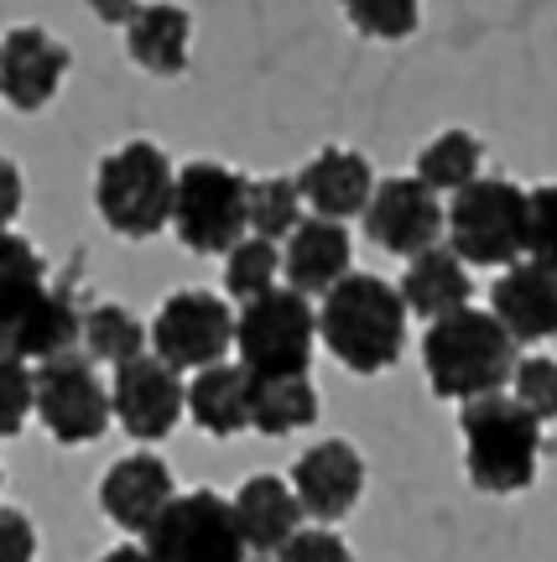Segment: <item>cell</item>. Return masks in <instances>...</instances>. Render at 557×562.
Segmentation results:
<instances>
[{
	"mask_svg": "<svg viewBox=\"0 0 557 562\" xmlns=\"http://www.w3.org/2000/svg\"><path fill=\"white\" fill-rule=\"evenodd\" d=\"M141 542L157 562H250L245 558L250 542H245L235 516V495H220V490L178 495Z\"/></svg>",
	"mask_w": 557,
	"mask_h": 562,
	"instance_id": "cell-9",
	"label": "cell"
},
{
	"mask_svg": "<svg viewBox=\"0 0 557 562\" xmlns=\"http://www.w3.org/2000/svg\"><path fill=\"white\" fill-rule=\"evenodd\" d=\"M100 360L68 349L58 360L37 364V422L63 448L100 442L115 422V391L100 381Z\"/></svg>",
	"mask_w": 557,
	"mask_h": 562,
	"instance_id": "cell-10",
	"label": "cell"
},
{
	"mask_svg": "<svg viewBox=\"0 0 557 562\" xmlns=\"http://www.w3.org/2000/svg\"><path fill=\"white\" fill-rule=\"evenodd\" d=\"M365 235H370L376 250L412 261V256L433 250L448 235V203L417 172L412 178H380L376 199L365 209Z\"/></svg>",
	"mask_w": 557,
	"mask_h": 562,
	"instance_id": "cell-12",
	"label": "cell"
},
{
	"mask_svg": "<svg viewBox=\"0 0 557 562\" xmlns=\"http://www.w3.org/2000/svg\"><path fill=\"white\" fill-rule=\"evenodd\" d=\"M344 16L359 37L401 42L422 26V0H344Z\"/></svg>",
	"mask_w": 557,
	"mask_h": 562,
	"instance_id": "cell-29",
	"label": "cell"
},
{
	"mask_svg": "<svg viewBox=\"0 0 557 562\" xmlns=\"http://www.w3.org/2000/svg\"><path fill=\"white\" fill-rule=\"evenodd\" d=\"M37 558V531L16 505H5V562H32Z\"/></svg>",
	"mask_w": 557,
	"mask_h": 562,
	"instance_id": "cell-34",
	"label": "cell"
},
{
	"mask_svg": "<svg viewBox=\"0 0 557 562\" xmlns=\"http://www.w3.org/2000/svg\"><path fill=\"white\" fill-rule=\"evenodd\" d=\"M100 562H157V558L146 552V542H120V547H110Z\"/></svg>",
	"mask_w": 557,
	"mask_h": 562,
	"instance_id": "cell-37",
	"label": "cell"
},
{
	"mask_svg": "<svg viewBox=\"0 0 557 562\" xmlns=\"http://www.w3.org/2000/svg\"><path fill=\"white\" fill-rule=\"evenodd\" d=\"M521 406H532L542 422H557V355H526L516 364V381H511Z\"/></svg>",
	"mask_w": 557,
	"mask_h": 562,
	"instance_id": "cell-30",
	"label": "cell"
},
{
	"mask_svg": "<svg viewBox=\"0 0 557 562\" xmlns=\"http://www.w3.org/2000/svg\"><path fill=\"white\" fill-rule=\"evenodd\" d=\"M83 313L74 297V281H53L47 266L16 229L0 245V344L11 360L47 364L79 349Z\"/></svg>",
	"mask_w": 557,
	"mask_h": 562,
	"instance_id": "cell-1",
	"label": "cell"
},
{
	"mask_svg": "<svg viewBox=\"0 0 557 562\" xmlns=\"http://www.w3.org/2000/svg\"><path fill=\"white\" fill-rule=\"evenodd\" d=\"M319 339V307L298 286H277V292H266L256 302H239L235 355L256 381L308 375Z\"/></svg>",
	"mask_w": 557,
	"mask_h": 562,
	"instance_id": "cell-7",
	"label": "cell"
},
{
	"mask_svg": "<svg viewBox=\"0 0 557 562\" xmlns=\"http://www.w3.org/2000/svg\"><path fill=\"white\" fill-rule=\"evenodd\" d=\"M484 146H479L475 131H438V136L427 140L417 151V178L427 182V188H438V193H448L454 199L458 188H469V182H479L484 172Z\"/></svg>",
	"mask_w": 557,
	"mask_h": 562,
	"instance_id": "cell-25",
	"label": "cell"
},
{
	"mask_svg": "<svg viewBox=\"0 0 557 562\" xmlns=\"http://www.w3.org/2000/svg\"><path fill=\"white\" fill-rule=\"evenodd\" d=\"M89 11H94L104 26H131V16L141 11V0H89Z\"/></svg>",
	"mask_w": 557,
	"mask_h": 562,
	"instance_id": "cell-35",
	"label": "cell"
},
{
	"mask_svg": "<svg viewBox=\"0 0 557 562\" xmlns=\"http://www.w3.org/2000/svg\"><path fill=\"white\" fill-rule=\"evenodd\" d=\"M302 199L323 220H365V209L376 199V172L370 157H359L355 146H323L319 157L298 172Z\"/></svg>",
	"mask_w": 557,
	"mask_h": 562,
	"instance_id": "cell-17",
	"label": "cell"
},
{
	"mask_svg": "<svg viewBox=\"0 0 557 562\" xmlns=\"http://www.w3.org/2000/svg\"><path fill=\"white\" fill-rule=\"evenodd\" d=\"M68 47L47 37L42 26H11L5 47H0V79H5V100L21 115H37L42 104H53L63 74H68Z\"/></svg>",
	"mask_w": 557,
	"mask_h": 562,
	"instance_id": "cell-16",
	"label": "cell"
},
{
	"mask_svg": "<svg viewBox=\"0 0 557 562\" xmlns=\"http://www.w3.org/2000/svg\"><path fill=\"white\" fill-rule=\"evenodd\" d=\"M83 355L100 364L141 360V355H152V328L120 302H94V307H83Z\"/></svg>",
	"mask_w": 557,
	"mask_h": 562,
	"instance_id": "cell-24",
	"label": "cell"
},
{
	"mask_svg": "<svg viewBox=\"0 0 557 562\" xmlns=\"http://www.w3.org/2000/svg\"><path fill=\"white\" fill-rule=\"evenodd\" d=\"M235 328L239 313L220 292H203V286H182L157 307L152 318V355L199 375L209 364H224V355L235 349Z\"/></svg>",
	"mask_w": 557,
	"mask_h": 562,
	"instance_id": "cell-11",
	"label": "cell"
},
{
	"mask_svg": "<svg viewBox=\"0 0 557 562\" xmlns=\"http://www.w3.org/2000/svg\"><path fill=\"white\" fill-rule=\"evenodd\" d=\"M172 235L193 256H230L250 235V178L224 161H182Z\"/></svg>",
	"mask_w": 557,
	"mask_h": 562,
	"instance_id": "cell-8",
	"label": "cell"
},
{
	"mask_svg": "<svg viewBox=\"0 0 557 562\" xmlns=\"http://www.w3.org/2000/svg\"><path fill=\"white\" fill-rule=\"evenodd\" d=\"M281 277H287L281 245L266 240V235H245V240L224 256V292L235 302H256V297H266V292H277Z\"/></svg>",
	"mask_w": 557,
	"mask_h": 562,
	"instance_id": "cell-27",
	"label": "cell"
},
{
	"mask_svg": "<svg viewBox=\"0 0 557 562\" xmlns=\"http://www.w3.org/2000/svg\"><path fill=\"white\" fill-rule=\"evenodd\" d=\"M526 261L557 271V182L532 188V224H526Z\"/></svg>",
	"mask_w": 557,
	"mask_h": 562,
	"instance_id": "cell-31",
	"label": "cell"
},
{
	"mask_svg": "<svg viewBox=\"0 0 557 562\" xmlns=\"http://www.w3.org/2000/svg\"><path fill=\"white\" fill-rule=\"evenodd\" d=\"M172 501H178V480H172L167 459H161V453H146V448L115 459L100 480L104 521L120 526V531H131V537H146L152 521H157Z\"/></svg>",
	"mask_w": 557,
	"mask_h": 562,
	"instance_id": "cell-15",
	"label": "cell"
},
{
	"mask_svg": "<svg viewBox=\"0 0 557 562\" xmlns=\"http://www.w3.org/2000/svg\"><path fill=\"white\" fill-rule=\"evenodd\" d=\"M526 224H532V193L511 178H479L448 199V245L469 266L526 261Z\"/></svg>",
	"mask_w": 557,
	"mask_h": 562,
	"instance_id": "cell-6",
	"label": "cell"
},
{
	"mask_svg": "<svg viewBox=\"0 0 557 562\" xmlns=\"http://www.w3.org/2000/svg\"><path fill=\"white\" fill-rule=\"evenodd\" d=\"M281 261H287V286H298V292H308V297H328L338 281L349 277L355 245H349L344 220L308 214V220L292 229V240H287V250H281Z\"/></svg>",
	"mask_w": 557,
	"mask_h": 562,
	"instance_id": "cell-19",
	"label": "cell"
},
{
	"mask_svg": "<svg viewBox=\"0 0 557 562\" xmlns=\"http://www.w3.org/2000/svg\"><path fill=\"white\" fill-rule=\"evenodd\" d=\"M292 490L302 495V510L319 526L344 521L365 495V459L349 438H319L302 448L292 463Z\"/></svg>",
	"mask_w": 557,
	"mask_h": 562,
	"instance_id": "cell-14",
	"label": "cell"
},
{
	"mask_svg": "<svg viewBox=\"0 0 557 562\" xmlns=\"http://www.w3.org/2000/svg\"><path fill=\"white\" fill-rule=\"evenodd\" d=\"M235 516L250 552H281L302 531V495L281 474H250L235 490Z\"/></svg>",
	"mask_w": 557,
	"mask_h": 562,
	"instance_id": "cell-22",
	"label": "cell"
},
{
	"mask_svg": "<svg viewBox=\"0 0 557 562\" xmlns=\"http://www.w3.org/2000/svg\"><path fill=\"white\" fill-rule=\"evenodd\" d=\"M277 562H355V552L334 526H302L298 537L277 552Z\"/></svg>",
	"mask_w": 557,
	"mask_h": 562,
	"instance_id": "cell-33",
	"label": "cell"
},
{
	"mask_svg": "<svg viewBox=\"0 0 557 562\" xmlns=\"http://www.w3.org/2000/svg\"><path fill=\"white\" fill-rule=\"evenodd\" d=\"M94 209L110 235L120 240H152L172 224L178 209V167L167 161L157 140H125L104 151L94 167Z\"/></svg>",
	"mask_w": 557,
	"mask_h": 562,
	"instance_id": "cell-5",
	"label": "cell"
},
{
	"mask_svg": "<svg viewBox=\"0 0 557 562\" xmlns=\"http://www.w3.org/2000/svg\"><path fill=\"white\" fill-rule=\"evenodd\" d=\"M542 427L547 422L532 406L516 402V391H495L464 402L458 432H464V469L479 495H521L542 474Z\"/></svg>",
	"mask_w": 557,
	"mask_h": 562,
	"instance_id": "cell-4",
	"label": "cell"
},
{
	"mask_svg": "<svg viewBox=\"0 0 557 562\" xmlns=\"http://www.w3.org/2000/svg\"><path fill=\"white\" fill-rule=\"evenodd\" d=\"M21 214V172H16V161H5V224Z\"/></svg>",
	"mask_w": 557,
	"mask_h": 562,
	"instance_id": "cell-36",
	"label": "cell"
},
{
	"mask_svg": "<svg viewBox=\"0 0 557 562\" xmlns=\"http://www.w3.org/2000/svg\"><path fill=\"white\" fill-rule=\"evenodd\" d=\"M308 199H302L298 178H250V235H266V240H292L308 214Z\"/></svg>",
	"mask_w": 557,
	"mask_h": 562,
	"instance_id": "cell-28",
	"label": "cell"
},
{
	"mask_svg": "<svg viewBox=\"0 0 557 562\" xmlns=\"http://www.w3.org/2000/svg\"><path fill=\"white\" fill-rule=\"evenodd\" d=\"M490 307L521 344L557 339V271L537 261L505 266L490 286Z\"/></svg>",
	"mask_w": 557,
	"mask_h": 562,
	"instance_id": "cell-18",
	"label": "cell"
},
{
	"mask_svg": "<svg viewBox=\"0 0 557 562\" xmlns=\"http://www.w3.org/2000/svg\"><path fill=\"white\" fill-rule=\"evenodd\" d=\"M26 417H37V364L5 355V438H16Z\"/></svg>",
	"mask_w": 557,
	"mask_h": 562,
	"instance_id": "cell-32",
	"label": "cell"
},
{
	"mask_svg": "<svg viewBox=\"0 0 557 562\" xmlns=\"http://www.w3.org/2000/svg\"><path fill=\"white\" fill-rule=\"evenodd\" d=\"M188 417L209 438H235L256 427V375L245 364H209L188 381Z\"/></svg>",
	"mask_w": 557,
	"mask_h": 562,
	"instance_id": "cell-21",
	"label": "cell"
},
{
	"mask_svg": "<svg viewBox=\"0 0 557 562\" xmlns=\"http://www.w3.org/2000/svg\"><path fill=\"white\" fill-rule=\"evenodd\" d=\"M115 422L125 438L136 442H161L178 432V422L188 417V385L182 370L161 360V355H141V360L115 364Z\"/></svg>",
	"mask_w": 557,
	"mask_h": 562,
	"instance_id": "cell-13",
	"label": "cell"
},
{
	"mask_svg": "<svg viewBox=\"0 0 557 562\" xmlns=\"http://www.w3.org/2000/svg\"><path fill=\"white\" fill-rule=\"evenodd\" d=\"M521 339L495 318V307H458L427 323L422 334V370L438 402H479L516 381Z\"/></svg>",
	"mask_w": 557,
	"mask_h": 562,
	"instance_id": "cell-2",
	"label": "cell"
},
{
	"mask_svg": "<svg viewBox=\"0 0 557 562\" xmlns=\"http://www.w3.org/2000/svg\"><path fill=\"white\" fill-rule=\"evenodd\" d=\"M319 422V391L308 375H277V381H256V427L260 438H287Z\"/></svg>",
	"mask_w": 557,
	"mask_h": 562,
	"instance_id": "cell-26",
	"label": "cell"
},
{
	"mask_svg": "<svg viewBox=\"0 0 557 562\" xmlns=\"http://www.w3.org/2000/svg\"><path fill=\"white\" fill-rule=\"evenodd\" d=\"M406 318L412 307L401 286L370 271H349L319 307L323 349L334 355L349 375H386L406 349Z\"/></svg>",
	"mask_w": 557,
	"mask_h": 562,
	"instance_id": "cell-3",
	"label": "cell"
},
{
	"mask_svg": "<svg viewBox=\"0 0 557 562\" xmlns=\"http://www.w3.org/2000/svg\"><path fill=\"white\" fill-rule=\"evenodd\" d=\"M397 286H401V297H406V307L427 323H438V318H448V313H458V307H469V297H475L469 261L458 256L454 245H433V250L412 256Z\"/></svg>",
	"mask_w": 557,
	"mask_h": 562,
	"instance_id": "cell-23",
	"label": "cell"
},
{
	"mask_svg": "<svg viewBox=\"0 0 557 562\" xmlns=\"http://www.w3.org/2000/svg\"><path fill=\"white\" fill-rule=\"evenodd\" d=\"M250 562H260V558H250Z\"/></svg>",
	"mask_w": 557,
	"mask_h": 562,
	"instance_id": "cell-38",
	"label": "cell"
},
{
	"mask_svg": "<svg viewBox=\"0 0 557 562\" xmlns=\"http://www.w3.org/2000/svg\"><path fill=\"white\" fill-rule=\"evenodd\" d=\"M125 53L152 79H182L193 63V16L178 0H146L125 26Z\"/></svg>",
	"mask_w": 557,
	"mask_h": 562,
	"instance_id": "cell-20",
	"label": "cell"
}]
</instances>
